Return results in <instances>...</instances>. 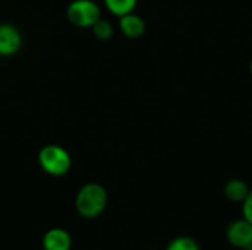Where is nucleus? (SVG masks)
<instances>
[{"instance_id": "nucleus-11", "label": "nucleus", "mask_w": 252, "mask_h": 250, "mask_svg": "<svg viewBox=\"0 0 252 250\" xmlns=\"http://www.w3.org/2000/svg\"><path fill=\"white\" fill-rule=\"evenodd\" d=\"M165 250H201V248H199L198 242L193 240L192 237L180 236V237H176L174 240H171Z\"/></svg>"}, {"instance_id": "nucleus-13", "label": "nucleus", "mask_w": 252, "mask_h": 250, "mask_svg": "<svg viewBox=\"0 0 252 250\" xmlns=\"http://www.w3.org/2000/svg\"><path fill=\"white\" fill-rule=\"evenodd\" d=\"M250 72H251V75H252V59H251V62H250Z\"/></svg>"}, {"instance_id": "nucleus-8", "label": "nucleus", "mask_w": 252, "mask_h": 250, "mask_svg": "<svg viewBox=\"0 0 252 250\" xmlns=\"http://www.w3.org/2000/svg\"><path fill=\"white\" fill-rule=\"evenodd\" d=\"M250 190L251 189L247 184V181L241 178H232L224 184V196L235 203H242L248 196Z\"/></svg>"}, {"instance_id": "nucleus-10", "label": "nucleus", "mask_w": 252, "mask_h": 250, "mask_svg": "<svg viewBox=\"0 0 252 250\" xmlns=\"http://www.w3.org/2000/svg\"><path fill=\"white\" fill-rule=\"evenodd\" d=\"M92 31H93L94 37L99 38V40H102V41H108L114 35V27H112V24L109 21H106V19H102V18L97 22H94V25L92 27Z\"/></svg>"}, {"instance_id": "nucleus-7", "label": "nucleus", "mask_w": 252, "mask_h": 250, "mask_svg": "<svg viewBox=\"0 0 252 250\" xmlns=\"http://www.w3.org/2000/svg\"><path fill=\"white\" fill-rule=\"evenodd\" d=\"M44 250H71L72 237L62 228H52L43 237Z\"/></svg>"}, {"instance_id": "nucleus-4", "label": "nucleus", "mask_w": 252, "mask_h": 250, "mask_svg": "<svg viewBox=\"0 0 252 250\" xmlns=\"http://www.w3.org/2000/svg\"><path fill=\"white\" fill-rule=\"evenodd\" d=\"M227 242L242 250H252V224L244 217L229 224L226 230Z\"/></svg>"}, {"instance_id": "nucleus-5", "label": "nucleus", "mask_w": 252, "mask_h": 250, "mask_svg": "<svg viewBox=\"0 0 252 250\" xmlns=\"http://www.w3.org/2000/svg\"><path fill=\"white\" fill-rule=\"evenodd\" d=\"M22 35L12 24H0V56H12L19 52Z\"/></svg>"}, {"instance_id": "nucleus-1", "label": "nucleus", "mask_w": 252, "mask_h": 250, "mask_svg": "<svg viewBox=\"0 0 252 250\" xmlns=\"http://www.w3.org/2000/svg\"><path fill=\"white\" fill-rule=\"evenodd\" d=\"M108 205V193L102 184L89 183L83 186L75 197L77 212L84 218H96L99 217Z\"/></svg>"}, {"instance_id": "nucleus-2", "label": "nucleus", "mask_w": 252, "mask_h": 250, "mask_svg": "<svg viewBox=\"0 0 252 250\" xmlns=\"http://www.w3.org/2000/svg\"><path fill=\"white\" fill-rule=\"evenodd\" d=\"M38 164L41 169L53 177H62L69 172L72 159L68 150L59 144H46L38 152Z\"/></svg>"}, {"instance_id": "nucleus-6", "label": "nucleus", "mask_w": 252, "mask_h": 250, "mask_svg": "<svg viewBox=\"0 0 252 250\" xmlns=\"http://www.w3.org/2000/svg\"><path fill=\"white\" fill-rule=\"evenodd\" d=\"M118 27L127 38H140L146 31L145 19L134 12H130V13L120 16Z\"/></svg>"}, {"instance_id": "nucleus-3", "label": "nucleus", "mask_w": 252, "mask_h": 250, "mask_svg": "<svg viewBox=\"0 0 252 250\" xmlns=\"http://www.w3.org/2000/svg\"><path fill=\"white\" fill-rule=\"evenodd\" d=\"M66 18L77 28H92L102 18V12L93 0H72L66 7Z\"/></svg>"}, {"instance_id": "nucleus-9", "label": "nucleus", "mask_w": 252, "mask_h": 250, "mask_svg": "<svg viewBox=\"0 0 252 250\" xmlns=\"http://www.w3.org/2000/svg\"><path fill=\"white\" fill-rule=\"evenodd\" d=\"M103 3L106 9L118 18L126 13L134 12L137 6V0H103Z\"/></svg>"}, {"instance_id": "nucleus-12", "label": "nucleus", "mask_w": 252, "mask_h": 250, "mask_svg": "<svg viewBox=\"0 0 252 250\" xmlns=\"http://www.w3.org/2000/svg\"><path fill=\"white\" fill-rule=\"evenodd\" d=\"M242 217L252 224V189L242 202Z\"/></svg>"}]
</instances>
